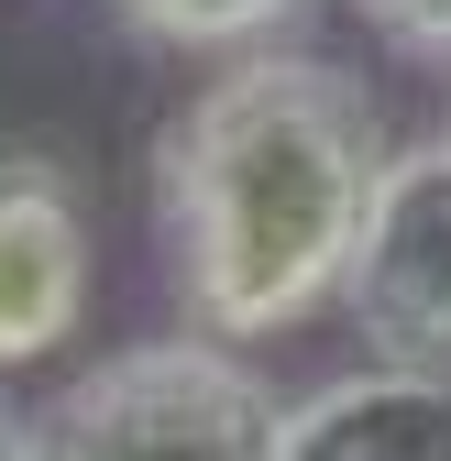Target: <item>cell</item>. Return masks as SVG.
<instances>
[{
    "mask_svg": "<svg viewBox=\"0 0 451 461\" xmlns=\"http://www.w3.org/2000/svg\"><path fill=\"white\" fill-rule=\"evenodd\" d=\"M33 450H44V418H23L12 395H0V461H33Z\"/></svg>",
    "mask_w": 451,
    "mask_h": 461,
    "instance_id": "ba28073f",
    "label": "cell"
},
{
    "mask_svg": "<svg viewBox=\"0 0 451 461\" xmlns=\"http://www.w3.org/2000/svg\"><path fill=\"white\" fill-rule=\"evenodd\" d=\"M342 308H353L364 352L451 374V132L385 154L364 242L342 264Z\"/></svg>",
    "mask_w": 451,
    "mask_h": 461,
    "instance_id": "3957f363",
    "label": "cell"
},
{
    "mask_svg": "<svg viewBox=\"0 0 451 461\" xmlns=\"http://www.w3.org/2000/svg\"><path fill=\"white\" fill-rule=\"evenodd\" d=\"M275 461H451V374L374 352L342 384H308L287 395Z\"/></svg>",
    "mask_w": 451,
    "mask_h": 461,
    "instance_id": "5b68a950",
    "label": "cell"
},
{
    "mask_svg": "<svg viewBox=\"0 0 451 461\" xmlns=\"http://www.w3.org/2000/svg\"><path fill=\"white\" fill-rule=\"evenodd\" d=\"M385 176V110L353 67L243 44L154 132V242L177 308L220 340H275L342 297Z\"/></svg>",
    "mask_w": 451,
    "mask_h": 461,
    "instance_id": "6da1fadb",
    "label": "cell"
},
{
    "mask_svg": "<svg viewBox=\"0 0 451 461\" xmlns=\"http://www.w3.org/2000/svg\"><path fill=\"white\" fill-rule=\"evenodd\" d=\"M342 12H353L374 44L419 55V67H451V0H342Z\"/></svg>",
    "mask_w": 451,
    "mask_h": 461,
    "instance_id": "52a82bcc",
    "label": "cell"
},
{
    "mask_svg": "<svg viewBox=\"0 0 451 461\" xmlns=\"http://www.w3.org/2000/svg\"><path fill=\"white\" fill-rule=\"evenodd\" d=\"M275 429H287V395L198 319L188 340H133L78 363L44 407L55 461H275Z\"/></svg>",
    "mask_w": 451,
    "mask_h": 461,
    "instance_id": "7a4b0ae2",
    "label": "cell"
},
{
    "mask_svg": "<svg viewBox=\"0 0 451 461\" xmlns=\"http://www.w3.org/2000/svg\"><path fill=\"white\" fill-rule=\"evenodd\" d=\"M88 285H99V242L67 165L0 154V374L67 352L88 330Z\"/></svg>",
    "mask_w": 451,
    "mask_h": 461,
    "instance_id": "277c9868",
    "label": "cell"
},
{
    "mask_svg": "<svg viewBox=\"0 0 451 461\" xmlns=\"http://www.w3.org/2000/svg\"><path fill=\"white\" fill-rule=\"evenodd\" d=\"M143 44H177V55H243L264 33H287L308 0H110Z\"/></svg>",
    "mask_w": 451,
    "mask_h": 461,
    "instance_id": "8992f818",
    "label": "cell"
}]
</instances>
